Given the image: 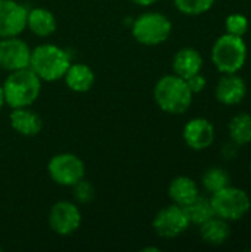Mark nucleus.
Here are the masks:
<instances>
[{"instance_id": "nucleus-1", "label": "nucleus", "mask_w": 251, "mask_h": 252, "mask_svg": "<svg viewBox=\"0 0 251 252\" xmlns=\"http://www.w3.org/2000/svg\"><path fill=\"white\" fill-rule=\"evenodd\" d=\"M154 100L157 106L170 115L185 114L194 100V93L185 78L176 74L163 75L154 86Z\"/></svg>"}, {"instance_id": "nucleus-2", "label": "nucleus", "mask_w": 251, "mask_h": 252, "mask_svg": "<svg viewBox=\"0 0 251 252\" xmlns=\"http://www.w3.org/2000/svg\"><path fill=\"white\" fill-rule=\"evenodd\" d=\"M4 105L9 108H27L31 106L41 93V80L28 66L9 72L3 84Z\"/></svg>"}, {"instance_id": "nucleus-3", "label": "nucleus", "mask_w": 251, "mask_h": 252, "mask_svg": "<svg viewBox=\"0 0 251 252\" xmlns=\"http://www.w3.org/2000/svg\"><path fill=\"white\" fill-rule=\"evenodd\" d=\"M210 58L220 74H237L247 63L249 46L244 37L225 32L215 40Z\"/></svg>"}, {"instance_id": "nucleus-4", "label": "nucleus", "mask_w": 251, "mask_h": 252, "mask_svg": "<svg viewBox=\"0 0 251 252\" xmlns=\"http://www.w3.org/2000/svg\"><path fill=\"white\" fill-rule=\"evenodd\" d=\"M70 65V55L56 44L44 43L31 49L30 68L38 75L41 81L52 83L64 78Z\"/></svg>"}, {"instance_id": "nucleus-5", "label": "nucleus", "mask_w": 251, "mask_h": 252, "mask_svg": "<svg viewBox=\"0 0 251 252\" xmlns=\"http://www.w3.org/2000/svg\"><path fill=\"white\" fill-rule=\"evenodd\" d=\"M210 202L215 216L229 223L243 220L251 210L250 195L244 189L232 185L212 193Z\"/></svg>"}, {"instance_id": "nucleus-6", "label": "nucleus", "mask_w": 251, "mask_h": 252, "mask_svg": "<svg viewBox=\"0 0 251 252\" xmlns=\"http://www.w3.org/2000/svg\"><path fill=\"white\" fill-rule=\"evenodd\" d=\"M173 31L170 18L161 12H143L132 24V35L143 46H160Z\"/></svg>"}, {"instance_id": "nucleus-7", "label": "nucleus", "mask_w": 251, "mask_h": 252, "mask_svg": "<svg viewBox=\"0 0 251 252\" xmlns=\"http://www.w3.org/2000/svg\"><path fill=\"white\" fill-rule=\"evenodd\" d=\"M47 173L49 177L59 186L72 188L77 182L84 179L86 174V165L74 154L64 152L56 154L50 158L47 164Z\"/></svg>"}, {"instance_id": "nucleus-8", "label": "nucleus", "mask_w": 251, "mask_h": 252, "mask_svg": "<svg viewBox=\"0 0 251 252\" xmlns=\"http://www.w3.org/2000/svg\"><path fill=\"white\" fill-rule=\"evenodd\" d=\"M189 226L191 221L186 216L185 208L176 204L161 208L152 220L154 232L163 239H176L183 235L189 229Z\"/></svg>"}, {"instance_id": "nucleus-9", "label": "nucleus", "mask_w": 251, "mask_h": 252, "mask_svg": "<svg viewBox=\"0 0 251 252\" xmlns=\"http://www.w3.org/2000/svg\"><path fill=\"white\" fill-rule=\"evenodd\" d=\"M47 221L56 235L70 236L81 226V211L72 201H58L52 205Z\"/></svg>"}, {"instance_id": "nucleus-10", "label": "nucleus", "mask_w": 251, "mask_h": 252, "mask_svg": "<svg viewBox=\"0 0 251 252\" xmlns=\"http://www.w3.org/2000/svg\"><path fill=\"white\" fill-rule=\"evenodd\" d=\"M30 58V46L18 35L0 38V69L12 72L22 68H28Z\"/></svg>"}, {"instance_id": "nucleus-11", "label": "nucleus", "mask_w": 251, "mask_h": 252, "mask_svg": "<svg viewBox=\"0 0 251 252\" xmlns=\"http://www.w3.org/2000/svg\"><path fill=\"white\" fill-rule=\"evenodd\" d=\"M182 137L185 145L197 152L209 149L216 140V128L213 123L204 117L191 118L182 131Z\"/></svg>"}, {"instance_id": "nucleus-12", "label": "nucleus", "mask_w": 251, "mask_h": 252, "mask_svg": "<svg viewBox=\"0 0 251 252\" xmlns=\"http://www.w3.org/2000/svg\"><path fill=\"white\" fill-rule=\"evenodd\" d=\"M28 10L16 0H0V38L16 37L27 28Z\"/></svg>"}, {"instance_id": "nucleus-13", "label": "nucleus", "mask_w": 251, "mask_h": 252, "mask_svg": "<svg viewBox=\"0 0 251 252\" xmlns=\"http://www.w3.org/2000/svg\"><path fill=\"white\" fill-rule=\"evenodd\" d=\"M216 100L225 106H237L247 96V83L237 74H222L215 87Z\"/></svg>"}, {"instance_id": "nucleus-14", "label": "nucleus", "mask_w": 251, "mask_h": 252, "mask_svg": "<svg viewBox=\"0 0 251 252\" xmlns=\"http://www.w3.org/2000/svg\"><path fill=\"white\" fill-rule=\"evenodd\" d=\"M10 127L24 137H34L43 128L41 117L34 112L30 106L27 108H15L9 115Z\"/></svg>"}, {"instance_id": "nucleus-15", "label": "nucleus", "mask_w": 251, "mask_h": 252, "mask_svg": "<svg viewBox=\"0 0 251 252\" xmlns=\"http://www.w3.org/2000/svg\"><path fill=\"white\" fill-rule=\"evenodd\" d=\"M204 65V59L201 53L195 47H182L179 49L172 61V68L173 74L182 77V78H189L194 74L201 72Z\"/></svg>"}, {"instance_id": "nucleus-16", "label": "nucleus", "mask_w": 251, "mask_h": 252, "mask_svg": "<svg viewBox=\"0 0 251 252\" xmlns=\"http://www.w3.org/2000/svg\"><path fill=\"white\" fill-rule=\"evenodd\" d=\"M167 193L173 204L186 207L200 196V188L194 179L188 176H178L170 182Z\"/></svg>"}, {"instance_id": "nucleus-17", "label": "nucleus", "mask_w": 251, "mask_h": 252, "mask_svg": "<svg viewBox=\"0 0 251 252\" xmlns=\"http://www.w3.org/2000/svg\"><path fill=\"white\" fill-rule=\"evenodd\" d=\"M198 227H200L201 239L212 247L225 245L231 239V235H232L231 223L216 216L207 220L206 223L200 224Z\"/></svg>"}, {"instance_id": "nucleus-18", "label": "nucleus", "mask_w": 251, "mask_h": 252, "mask_svg": "<svg viewBox=\"0 0 251 252\" xmlns=\"http://www.w3.org/2000/svg\"><path fill=\"white\" fill-rule=\"evenodd\" d=\"M65 84L75 93H86L95 84V72L86 63H71L64 75Z\"/></svg>"}, {"instance_id": "nucleus-19", "label": "nucleus", "mask_w": 251, "mask_h": 252, "mask_svg": "<svg viewBox=\"0 0 251 252\" xmlns=\"http://www.w3.org/2000/svg\"><path fill=\"white\" fill-rule=\"evenodd\" d=\"M27 28L37 37H49L56 31V18L49 9L34 7L28 10Z\"/></svg>"}, {"instance_id": "nucleus-20", "label": "nucleus", "mask_w": 251, "mask_h": 252, "mask_svg": "<svg viewBox=\"0 0 251 252\" xmlns=\"http://www.w3.org/2000/svg\"><path fill=\"white\" fill-rule=\"evenodd\" d=\"M229 140L237 143L240 148L251 143V114L238 112L228 123Z\"/></svg>"}, {"instance_id": "nucleus-21", "label": "nucleus", "mask_w": 251, "mask_h": 252, "mask_svg": "<svg viewBox=\"0 0 251 252\" xmlns=\"http://www.w3.org/2000/svg\"><path fill=\"white\" fill-rule=\"evenodd\" d=\"M183 208L186 211V216H188L191 224H195V226H200V224L206 223L207 220H210L212 217H215L210 198H207V196L200 195L197 199H194L189 205H186Z\"/></svg>"}, {"instance_id": "nucleus-22", "label": "nucleus", "mask_w": 251, "mask_h": 252, "mask_svg": "<svg viewBox=\"0 0 251 252\" xmlns=\"http://www.w3.org/2000/svg\"><path fill=\"white\" fill-rule=\"evenodd\" d=\"M201 185H203L204 190L212 195V193L226 188L228 185H231V176L225 168L215 165V167L207 168L203 173Z\"/></svg>"}, {"instance_id": "nucleus-23", "label": "nucleus", "mask_w": 251, "mask_h": 252, "mask_svg": "<svg viewBox=\"0 0 251 252\" xmlns=\"http://www.w3.org/2000/svg\"><path fill=\"white\" fill-rule=\"evenodd\" d=\"M175 7L186 16H200L207 13L216 0H173Z\"/></svg>"}, {"instance_id": "nucleus-24", "label": "nucleus", "mask_w": 251, "mask_h": 252, "mask_svg": "<svg viewBox=\"0 0 251 252\" xmlns=\"http://www.w3.org/2000/svg\"><path fill=\"white\" fill-rule=\"evenodd\" d=\"M249 28H250V21L244 13L234 12V13H229L225 19V31L228 34L244 37Z\"/></svg>"}, {"instance_id": "nucleus-25", "label": "nucleus", "mask_w": 251, "mask_h": 252, "mask_svg": "<svg viewBox=\"0 0 251 252\" xmlns=\"http://www.w3.org/2000/svg\"><path fill=\"white\" fill-rule=\"evenodd\" d=\"M72 195H74L75 202L81 205H87L95 199V188L90 182L81 179L72 186Z\"/></svg>"}, {"instance_id": "nucleus-26", "label": "nucleus", "mask_w": 251, "mask_h": 252, "mask_svg": "<svg viewBox=\"0 0 251 252\" xmlns=\"http://www.w3.org/2000/svg\"><path fill=\"white\" fill-rule=\"evenodd\" d=\"M186 83H188V87L191 89V92H192L194 94L201 93V92L207 87V78H206V75H203L201 72L194 74V75H191L189 78H186Z\"/></svg>"}, {"instance_id": "nucleus-27", "label": "nucleus", "mask_w": 251, "mask_h": 252, "mask_svg": "<svg viewBox=\"0 0 251 252\" xmlns=\"http://www.w3.org/2000/svg\"><path fill=\"white\" fill-rule=\"evenodd\" d=\"M220 154H222V157H223L226 161H232V159H235V158L238 157V154H240V146H238L237 143H234L232 140H229V142H226V143L222 146Z\"/></svg>"}, {"instance_id": "nucleus-28", "label": "nucleus", "mask_w": 251, "mask_h": 252, "mask_svg": "<svg viewBox=\"0 0 251 252\" xmlns=\"http://www.w3.org/2000/svg\"><path fill=\"white\" fill-rule=\"evenodd\" d=\"M135 4H138V6H142V7H149V6H152V4H155L157 1H160V0H132Z\"/></svg>"}, {"instance_id": "nucleus-29", "label": "nucleus", "mask_w": 251, "mask_h": 252, "mask_svg": "<svg viewBox=\"0 0 251 252\" xmlns=\"http://www.w3.org/2000/svg\"><path fill=\"white\" fill-rule=\"evenodd\" d=\"M3 106H4V96H3V89L0 84V111L3 109Z\"/></svg>"}, {"instance_id": "nucleus-30", "label": "nucleus", "mask_w": 251, "mask_h": 252, "mask_svg": "<svg viewBox=\"0 0 251 252\" xmlns=\"http://www.w3.org/2000/svg\"><path fill=\"white\" fill-rule=\"evenodd\" d=\"M1 250H3V248H1V245H0V252H1Z\"/></svg>"}, {"instance_id": "nucleus-31", "label": "nucleus", "mask_w": 251, "mask_h": 252, "mask_svg": "<svg viewBox=\"0 0 251 252\" xmlns=\"http://www.w3.org/2000/svg\"><path fill=\"white\" fill-rule=\"evenodd\" d=\"M250 174H251V162H250Z\"/></svg>"}]
</instances>
